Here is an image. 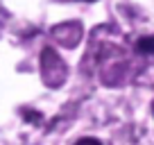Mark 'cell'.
Instances as JSON below:
<instances>
[{"label": "cell", "mask_w": 154, "mask_h": 145, "mask_svg": "<svg viewBox=\"0 0 154 145\" xmlns=\"http://www.w3.org/2000/svg\"><path fill=\"white\" fill-rule=\"evenodd\" d=\"M138 52H145V54H154V36H147V39H140L136 43Z\"/></svg>", "instance_id": "obj_1"}, {"label": "cell", "mask_w": 154, "mask_h": 145, "mask_svg": "<svg viewBox=\"0 0 154 145\" xmlns=\"http://www.w3.org/2000/svg\"><path fill=\"white\" fill-rule=\"evenodd\" d=\"M75 145H102V143H100L97 138H79Z\"/></svg>", "instance_id": "obj_2"}, {"label": "cell", "mask_w": 154, "mask_h": 145, "mask_svg": "<svg viewBox=\"0 0 154 145\" xmlns=\"http://www.w3.org/2000/svg\"><path fill=\"white\" fill-rule=\"evenodd\" d=\"M152 109H154V106H152Z\"/></svg>", "instance_id": "obj_3"}]
</instances>
